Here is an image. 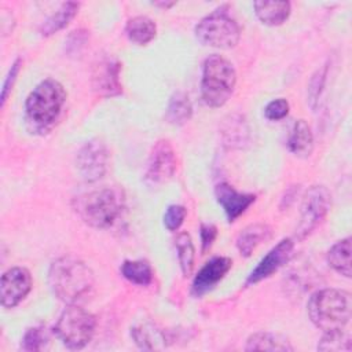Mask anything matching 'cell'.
Here are the masks:
<instances>
[{"label": "cell", "mask_w": 352, "mask_h": 352, "mask_svg": "<svg viewBox=\"0 0 352 352\" xmlns=\"http://www.w3.org/2000/svg\"><path fill=\"white\" fill-rule=\"evenodd\" d=\"M48 283L56 298L72 305L84 301L91 294L95 278L92 270L84 261L65 256L51 264Z\"/></svg>", "instance_id": "6da1fadb"}, {"label": "cell", "mask_w": 352, "mask_h": 352, "mask_svg": "<svg viewBox=\"0 0 352 352\" xmlns=\"http://www.w3.org/2000/svg\"><path fill=\"white\" fill-rule=\"evenodd\" d=\"M65 103L66 91L63 85L54 78L43 80L32 89L25 102L29 125L41 132L50 129L58 121Z\"/></svg>", "instance_id": "7a4b0ae2"}, {"label": "cell", "mask_w": 352, "mask_h": 352, "mask_svg": "<svg viewBox=\"0 0 352 352\" xmlns=\"http://www.w3.org/2000/svg\"><path fill=\"white\" fill-rule=\"evenodd\" d=\"M307 308L311 322L318 329L324 333L342 330L351 319V294L340 289H322L309 297Z\"/></svg>", "instance_id": "3957f363"}, {"label": "cell", "mask_w": 352, "mask_h": 352, "mask_svg": "<svg viewBox=\"0 0 352 352\" xmlns=\"http://www.w3.org/2000/svg\"><path fill=\"white\" fill-rule=\"evenodd\" d=\"M236 84V72L232 63L221 55H209L202 67L201 98L209 107H221L231 98Z\"/></svg>", "instance_id": "277c9868"}, {"label": "cell", "mask_w": 352, "mask_h": 352, "mask_svg": "<svg viewBox=\"0 0 352 352\" xmlns=\"http://www.w3.org/2000/svg\"><path fill=\"white\" fill-rule=\"evenodd\" d=\"M122 209V195L118 190L102 187L74 198V210L81 220L95 228L110 227Z\"/></svg>", "instance_id": "5b68a950"}, {"label": "cell", "mask_w": 352, "mask_h": 352, "mask_svg": "<svg viewBox=\"0 0 352 352\" xmlns=\"http://www.w3.org/2000/svg\"><path fill=\"white\" fill-rule=\"evenodd\" d=\"M195 37L206 47L230 50L241 38V26L230 14L228 6H220L195 26Z\"/></svg>", "instance_id": "8992f818"}, {"label": "cell", "mask_w": 352, "mask_h": 352, "mask_svg": "<svg viewBox=\"0 0 352 352\" xmlns=\"http://www.w3.org/2000/svg\"><path fill=\"white\" fill-rule=\"evenodd\" d=\"M95 327V316L77 304H72L60 314L52 331L69 349H81L92 340Z\"/></svg>", "instance_id": "52a82bcc"}, {"label": "cell", "mask_w": 352, "mask_h": 352, "mask_svg": "<svg viewBox=\"0 0 352 352\" xmlns=\"http://www.w3.org/2000/svg\"><path fill=\"white\" fill-rule=\"evenodd\" d=\"M331 206V194L324 186H311L301 202L300 224L296 230L297 239L307 238L327 216Z\"/></svg>", "instance_id": "ba28073f"}, {"label": "cell", "mask_w": 352, "mask_h": 352, "mask_svg": "<svg viewBox=\"0 0 352 352\" xmlns=\"http://www.w3.org/2000/svg\"><path fill=\"white\" fill-rule=\"evenodd\" d=\"M109 154L106 144L99 139L85 142L76 157V165L87 182H96L106 173Z\"/></svg>", "instance_id": "9c48e42d"}, {"label": "cell", "mask_w": 352, "mask_h": 352, "mask_svg": "<svg viewBox=\"0 0 352 352\" xmlns=\"http://www.w3.org/2000/svg\"><path fill=\"white\" fill-rule=\"evenodd\" d=\"M176 170V155L168 140L154 143L146 168V182L153 186L166 183Z\"/></svg>", "instance_id": "30bf717a"}, {"label": "cell", "mask_w": 352, "mask_h": 352, "mask_svg": "<svg viewBox=\"0 0 352 352\" xmlns=\"http://www.w3.org/2000/svg\"><path fill=\"white\" fill-rule=\"evenodd\" d=\"M32 275L23 267H12L1 275L0 301L4 308L16 307L32 290Z\"/></svg>", "instance_id": "8fae6325"}, {"label": "cell", "mask_w": 352, "mask_h": 352, "mask_svg": "<svg viewBox=\"0 0 352 352\" xmlns=\"http://www.w3.org/2000/svg\"><path fill=\"white\" fill-rule=\"evenodd\" d=\"M294 250V242L290 238H285L280 242H278L256 265V268L249 274L246 279V285H254L268 276H271L274 272H276L280 267H283L290 257L293 256Z\"/></svg>", "instance_id": "7c38bea8"}, {"label": "cell", "mask_w": 352, "mask_h": 352, "mask_svg": "<svg viewBox=\"0 0 352 352\" xmlns=\"http://www.w3.org/2000/svg\"><path fill=\"white\" fill-rule=\"evenodd\" d=\"M121 65L114 58L100 59L92 72V87L102 96H116L121 94L120 82Z\"/></svg>", "instance_id": "4fadbf2b"}, {"label": "cell", "mask_w": 352, "mask_h": 352, "mask_svg": "<svg viewBox=\"0 0 352 352\" xmlns=\"http://www.w3.org/2000/svg\"><path fill=\"white\" fill-rule=\"evenodd\" d=\"M232 260L228 257H213L198 271L194 276L191 293L195 297H201L212 290L231 270Z\"/></svg>", "instance_id": "5bb4252c"}, {"label": "cell", "mask_w": 352, "mask_h": 352, "mask_svg": "<svg viewBox=\"0 0 352 352\" xmlns=\"http://www.w3.org/2000/svg\"><path fill=\"white\" fill-rule=\"evenodd\" d=\"M214 194L230 223L235 221L256 201V195L239 192L228 183H219Z\"/></svg>", "instance_id": "9a60e30c"}, {"label": "cell", "mask_w": 352, "mask_h": 352, "mask_svg": "<svg viewBox=\"0 0 352 352\" xmlns=\"http://www.w3.org/2000/svg\"><path fill=\"white\" fill-rule=\"evenodd\" d=\"M287 148L296 157L307 158L311 155L314 148V136L311 126L305 120H297L287 138Z\"/></svg>", "instance_id": "2e32d148"}, {"label": "cell", "mask_w": 352, "mask_h": 352, "mask_svg": "<svg viewBox=\"0 0 352 352\" xmlns=\"http://www.w3.org/2000/svg\"><path fill=\"white\" fill-rule=\"evenodd\" d=\"M271 235L272 230L270 226L263 223L250 224L246 228H243L238 235L236 248L243 257H249L253 253V250L263 242L268 241Z\"/></svg>", "instance_id": "e0dca14e"}, {"label": "cell", "mask_w": 352, "mask_h": 352, "mask_svg": "<svg viewBox=\"0 0 352 352\" xmlns=\"http://www.w3.org/2000/svg\"><path fill=\"white\" fill-rule=\"evenodd\" d=\"M254 12L257 18L268 26H279L282 25L290 15L292 6L289 1H254L253 3Z\"/></svg>", "instance_id": "ac0fdd59"}, {"label": "cell", "mask_w": 352, "mask_h": 352, "mask_svg": "<svg viewBox=\"0 0 352 352\" xmlns=\"http://www.w3.org/2000/svg\"><path fill=\"white\" fill-rule=\"evenodd\" d=\"M125 33L129 41H132L133 44L146 45L155 37L157 26L151 18L146 15H138L128 19L125 26Z\"/></svg>", "instance_id": "d6986e66"}, {"label": "cell", "mask_w": 352, "mask_h": 352, "mask_svg": "<svg viewBox=\"0 0 352 352\" xmlns=\"http://www.w3.org/2000/svg\"><path fill=\"white\" fill-rule=\"evenodd\" d=\"M78 7L80 4L74 1L62 3L60 7L41 23L40 33L43 36H51L59 32L60 29L66 28L70 23V21L77 15Z\"/></svg>", "instance_id": "ffe728a7"}, {"label": "cell", "mask_w": 352, "mask_h": 352, "mask_svg": "<svg viewBox=\"0 0 352 352\" xmlns=\"http://www.w3.org/2000/svg\"><path fill=\"white\" fill-rule=\"evenodd\" d=\"M245 349L246 351L286 352V351H293V346L285 337H282L279 334H274V333H268V331H257L248 338Z\"/></svg>", "instance_id": "44dd1931"}, {"label": "cell", "mask_w": 352, "mask_h": 352, "mask_svg": "<svg viewBox=\"0 0 352 352\" xmlns=\"http://www.w3.org/2000/svg\"><path fill=\"white\" fill-rule=\"evenodd\" d=\"M249 136L246 121L242 116H230L223 128V140L228 148H241Z\"/></svg>", "instance_id": "7402d4cb"}, {"label": "cell", "mask_w": 352, "mask_h": 352, "mask_svg": "<svg viewBox=\"0 0 352 352\" xmlns=\"http://www.w3.org/2000/svg\"><path fill=\"white\" fill-rule=\"evenodd\" d=\"M351 252L352 245L349 236L334 243L327 252L329 265L345 278L351 276Z\"/></svg>", "instance_id": "603a6c76"}, {"label": "cell", "mask_w": 352, "mask_h": 352, "mask_svg": "<svg viewBox=\"0 0 352 352\" xmlns=\"http://www.w3.org/2000/svg\"><path fill=\"white\" fill-rule=\"evenodd\" d=\"M191 114L192 106L188 96L180 91L175 92L169 99V104L165 114L166 121L173 125H182L191 118Z\"/></svg>", "instance_id": "cb8c5ba5"}, {"label": "cell", "mask_w": 352, "mask_h": 352, "mask_svg": "<svg viewBox=\"0 0 352 352\" xmlns=\"http://www.w3.org/2000/svg\"><path fill=\"white\" fill-rule=\"evenodd\" d=\"M121 274L139 286H147L153 280V270L146 260H125L121 265Z\"/></svg>", "instance_id": "d4e9b609"}, {"label": "cell", "mask_w": 352, "mask_h": 352, "mask_svg": "<svg viewBox=\"0 0 352 352\" xmlns=\"http://www.w3.org/2000/svg\"><path fill=\"white\" fill-rule=\"evenodd\" d=\"M175 248L177 252V260L180 264V270L184 276H188L194 268V257L195 250L191 241V236L187 232H180L175 238Z\"/></svg>", "instance_id": "484cf974"}, {"label": "cell", "mask_w": 352, "mask_h": 352, "mask_svg": "<svg viewBox=\"0 0 352 352\" xmlns=\"http://www.w3.org/2000/svg\"><path fill=\"white\" fill-rule=\"evenodd\" d=\"M135 342L142 348V349H157V348H161L164 341H165V337L164 334L155 329L154 326L151 324H139V326H135L131 331Z\"/></svg>", "instance_id": "4316f807"}, {"label": "cell", "mask_w": 352, "mask_h": 352, "mask_svg": "<svg viewBox=\"0 0 352 352\" xmlns=\"http://www.w3.org/2000/svg\"><path fill=\"white\" fill-rule=\"evenodd\" d=\"M351 348H352L351 337L346 331H344V329L324 333V336L320 338V341L318 344L319 351H330V352L346 351V352H349Z\"/></svg>", "instance_id": "83f0119b"}, {"label": "cell", "mask_w": 352, "mask_h": 352, "mask_svg": "<svg viewBox=\"0 0 352 352\" xmlns=\"http://www.w3.org/2000/svg\"><path fill=\"white\" fill-rule=\"evenodd\" d=\"M48 342V333L43 326H34L26 330L22 341L21 348L23 351H41L45 348Z\"/></svg>", "instance_id": "f1b7e54d"}, {"label": "cell", "mask_w": 352, "mask_h": 352, "mask_svg": "<svg viewBox=\"0 0 352 352\" xmlns=\"http://www.w3.org/2000/svg\"><path fill=\"white\" fill-rule=\"evenodd\" d=\"M187 210L183 205H169L164 214V224L169 231H176L184 221Z\"/></svg>", "instance_id": "f546056e"}, {"label": "cell", "mask_w": 352, "mask_h": 352, "mask_svg": "<svg viewBox=\"0 0 352 352\" xmlns=\"http://www.w3.org/2000/svg\"><path fill=\"white\" fill-rule=\"evenodd\" d=\"M287 114H289V102L283 98L271 100L264 109L265 118L271 121H279L285 118Z\"/></svg>", "instance_id": "4dcf8cb0"}, {"label": "cell", "mask_w": 352, "mask_h": 352, "mask_svg": "<svg viewBox=\"0 0 352 352\" xmlns=\"http://www.w3.org/2000/svg\"><path fill=\"white\" fill-rule=\"evenodd\" d=\"M88 41V33L85 30H76L73 32L67 41H66V51L70 54V55H74V54H80L81 48L85 47Z\"/></svg>", "instance_id": "1f68e13d"}, {"label": "cell", "mask_w": 352, "mask_h": 352, "mask_svg": "<svg viewBox=\"0 0 352 352\" xmlns=\"http://www.w3.org/2000/svg\"><path fill=\"white\" fill-rule=\"evenodd\" d=\"M324 77H326V67H323L322 70H318V72L312 76V80H311V82H309L308 95H309V102H311L312 109L315 107V102L318 100V98H319V95H320Z\"/></svg>", "instance_id": "d6a6232c"}, {"label": "cell", "mask_w": 352, "mask_h": 352, "mask_svg": "<svg viewBox=\"0 0 352 352\" xmlns=\"http://www.w3.org/2000/svg\"><path fill=\"white\" fill-rule=\"evenodd\" d=\"M21 66H22V60H21V59H16V60L11 65V67H10L8 73H7V77H6L4 84H3V91H1V107L4 106V103H6V100H7V96H8L10 91L12 89L14 81L16 80V76H18V73H19Z\"/></svg>", "instance_id": "836d02e7"}, {"label": "cell", "mask_w": 352, "mask_h": 352, "mask_svg": "<svg viewBox=\"0 0 352 352\" xmlns=\"http://www.w3.org/2000/svg\"><path fill=\"white\" fill-rule=\"evenodd\" d=\"M216 236H217V228L213 224H202L201 226V242H202L204 253L212 246Z\"/></svg>", "instance_id": "e575fe53"}, {"label": "cell", "mask_w": 352, "mask_h": 352, "mask_svg": "<svg viewBox=\"0 0 352 352\" xmlns=\"http://www.w3.org/2000/svg\"><path fill=\"white\" fill-rule=\"evenodd\" d=\"M155 7H161V8H170L172 6H175L176 3L175 1H155V3H153Z\"/></svg>", "instance_id": "d590c367"}]
</instances>
